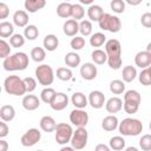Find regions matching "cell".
Here are the masks:
<instances>
[{"label": "cell", "instance_id": "1", "mask_svg": "<svg viewBox=\"0 0 151 151\" xmlns=\"http://www.w3.org/2000/svg\"><path fill=\"white\" fill-rule=\"evenodd\" d=\"M105 52L107 54V64L112 70L122 66V45L117 39H110L105 42Z\"/></svg>", "mask_w": 151, "mask_h": 151}, {"label": "cell", "instance_id": "2", "mask_svg": "<svg viewBox=\"0 0 151 151\" xmlns=\"http://www.w3.org/2000/svg\"><path fill=\"white\" fill-rule=\"evenodd\" d=\"M2 66L6 71H24L28 66V55L24 52H17L4 59Z\"/></svg>", "mask_w": 151, "mask_h": 151}, {"label": "cell", "instance_id": "3", "mask_svg": "<svg viewBox=\"0 0 151 151\" xmlns=\"http://www.w3.org/2000/svg\"><path fill=\"white\" fill-rule=\"evenodd\" d=\"M4 88L8 94L13 96H24L27 92L24 79L18 76H8L4 81Z\"/></svg>", "mask_w": 151, "mask_h": 151}, {"label": "cell", "instance_id": "4", "mask_svg": "<svg viewBox=\"0 0 151 151\" xmlns=\"http://www.w3.org/2000/svg\"><path fill=\"white\" fill-rule=\"evenodd\" d=\"M118 130L123 136H138L143 131V124L136 118H125L119 123Z\"/></svg>", "mask_w": 151, "mask_h": 151}, {"label": "cell", "instance_id": "5", "mask_svg": "<svg viewBox=\"0 0 151 151\" xmlns=\"http://www.w3.org/2000/svg\"><path fill=\"white\" fill-rule=\"evenodd\" d=\"M98 24H99V28L100 29L109 31L111 33H117L122 28V21H120V19L118 17L111 15L109 13H105Z\"/></svg>", "mask_w": 151, "mask_h": 151}, {"label": "cell", "instance_id": "6", "mask_svg": "<svg viewBox=\"0 0 151 151\" xmlns=\"http://www.w3.org/2000/svg\"><path fill=\"white\" fill-rule=\"evenodd\" d=\"M35 77L40 85L48 87V85H51L54 80L53 68L47 64H42L35 68Z\"/></svg>", "mask_w": 151, "mask_h": 151}, {"label": "cell", "instance_id": "7", "mask_svg": "<svg viewBox=\"0 0 151 151\" xmlns=\"http://www.w3.org/2000/svg\"><path fill=\"white\" fill-rule=\"evenodd\" d=\"M73 136V130L70 124L66 123H59L55 127V142L60 145H65L68 142H71V138Z\"/></svg>", "mask_w": 151, "mask_h": 151}, {"label": "cell", "instance_id": "8", "mask_svg": "<svg viewBox=\"0 0 151 151\" xmlns=\"http://www.w3.org/2000/svg\"><path fill=\"white\" fill-rule=\"evenodd\" d=\"M88 133L85 127H78L73 131V136L71 138V146L74 150H83L87 144Z\"/></svg>", "mask_w": 151, "mask_h": 151}, {"label": "cell", "instance_id": "9", "mask_svg": "<svg viewBox=\"0 0 151 151\" xmlns=\"http://www.w3.org/2000/svg\"><path fill=\"white\" fill-rule=\"evenodd\" d=\"M70 122L77 127H85L88 123V114L81 109H74L70 113Z\"/></svg>", "mask_w": 151, "mask_h": 151}, {"label": "cell", "instance_id": "10", "mask_svg": "<svg viewBox=\"0 0 151 151\" xmlns=\"http://www.w3.org/2000/svg\"><path fill=\"white\" fill-rule=\"evenodd\" d=\"M40 138H41V132H40L38 129L32 127V129L27 130V131L21 136L20 142H21L22 146L31 147V146L35 145V144L40 140Z\"/></svg>", "mask_w": 151, "mask_h": 151}, {"label": "cell", "instance_id": "11", "mask_svg": "<svg viewBox=\"0 0 151 151\" xmlns=\"http://www.w3.org/2000/svg\"><path fill=\"white\" fill-rule=\"evenodd\" d=\"M50 105L54 111H61V110L66 109V106L68 105L67 94H65L64 92H58L54 96V98H53V100H52V103Z\"/></svg>", "mask_w": 151, "mask_h": 151}, {"label": "cell", "instance_id": "12", "mask_svg": "<svg viewBox=\"0 0 151 151\" xmlns=\"http://www.w3.org/2000/svg\"><path fill=\"white\" fill-rule=\"evenodd\" d=\"M97 66H94L93 63H85L80 67V76L85 80H93L97 77Z\"/></svg>", "mask_w": 151, "mask_h": 151}, {"label": "cell", "instance_id": "13", "mask_svg": "<svg viewBox=\"0 0 151 151\" xmlns=\"http://www.w3.org/2000/svg\"><path fill=\"white\" fill-rule=\"evenodd\" d=\"M88 104L93 109H101L105 104V96L101 91H92L88 94Z\"/></svg>", "mask_w": 151, "mask_h": 151}, {"label": "cell", "instance_id": "14", "mask_svg": "<svg viewBox=\"0 0 151 151\" xmlns=\"http://www.w3.org/2000/svg\"><path fill=\"white\" fill-rule=\"evenodd\" d=\"M22 106L27 111H34L40 106V99L34 94H26L21 101Z\"/></svg>", "mask_w": 151, "mask_h": 151}, {"label": "cell", "instance_id": "15", "mask_svg": "<svg viewBox=\"0 0 151 151\" xmlns=\"http://www.w3.org/2000/svg\"><path fill=\"white\" fill-rule=\"evenodd\" d=\"M134 64L140 68H147L151 66V54L146 51H140L134 57Z\"/></svg>", "mask_w": 151, "mask_h": 151}, {"label": "cell", "instance_id": "16", "mask_svg": "<svg viewBox=\"0 0 151 151\" xmlns=\"http://www.w3.org/2000/svg\"><path fill=\"white\" fill-rule=\"evenodd\" d=\"M105 109L109 113H117L123 109V100L118 97H112L105 103Z\"/></svg>", "mask_w": 151, "mask_h": 151}, {"label": "cell", "instance_id": "17", "mask_svg": "<svg viewBox=\"0 0 151 151\" xmlns=\"http://www.w3.org/2000/svg\"><path fill=\"white\" fill-rule=\"evenodd\" d=\"M63 31L67 37H76V34L79 32V24L74 19H68L65 21L63 26Z\"/></svg>", "mask_w": 151, "mask_h": 151}, {"label": "cell", "instance_id": "18", "mask_svg": "<svg viewBox=\"0 0 151 151\" xmlns=\"http://www.w3.org/2000/svg\"><path fill=\"white\" fill-rule=\"evenodd\" d=\"M104 14H105V13H104L103 8H101L99 5H91V6L87 8V17H88V19H90L91 21H97V22H99Z\"/></svg>", "mask_w": 151, "mask_h": 151}, {"label": "cell", "instance_id": "19", "mask_svg": "<svg viewBox=\"0 0 151 151\" xmlns=\"http://www.w3.org/2000/svg\"><path fill=\"white\" fill-rule=\"evenodd\" d=\"M119 126V122H118V118L113 114H110V116H106L103 122H101V127L107 131V132H111L113 130H116L117 127Z\"/></svg>", "mask_w": 151, "mask_h": 151}, {"label": "cell", "instance_id": "20", "mask_svg": "<svg viewBox=\"0 0 151 151\" xmlns=\"http://www.w3.org/2000/svg\"><path fill=\"white\" fill-rule=\"evenodd\" d=\"M140 94L136 90H129L124 94V104H131V105H137L139 106L140 104Z\"/></svg>", "mask_w": 151, "mask_h": 151}, {"label": "cell", "instance_id": "21", "mask_svg": "<svg viewBox=\"0 0 151 151\" xmlns=\"http://www.w3.org/2000/svg\"><path fill=\"white\" fill-rule=\"evenodd\" d=\"M39 124H40V129L44 132H53L55 131V127H57V123L51 116H44L40 119Z\"/></svg>", "mask_w": 151, "mask_h": 151}, {"label": "cell", "instance_id": "22", "mask_svg": "<svg viewBox=\"0 0 151 151\" xmlns=\"http://www.w3.org/2000/svg\"><path fill=\"white\" fill-rule=\"evenodd\" d=\"M71 101H72V104L74 105L76 109H81V110H83L84 107H86L87 104H88V99H87V98L85 97V94L81 93V92H74V93L72 94Z\"/></svg>", "mask_w": 151, "mask_h": 151}, {"label": "cell", "instance_id": "23", "mask_svg": "<svg viewBox=\"0 0 151 151\" xmlns=\"http://www.w3.org/2000/svg\"><path fill=\"white\" fill-rule=\"evenodd\" d=\"M13 22L18 27H26L28 24V15L25 11L19 9L13 14Z\"/></svg>", "mask_w": 151, "mask_h": 151}, {"label": "cell", "instance_id": "24", "mask_svg": "<svg viewBox=\"0 0 151 151\" xmlns=\"http://www.w3.org/2000/svg\"><path fill=\"white\" fill-rule=\"evenodd\" d=\"M42 45L45 47V50L50 51V52H53L58 48V45H59V39L57 38V35L54 34H47L45 38H44V41H42Z\"/></svg>", "mask_w": 151, "mask_h": 151}, {"label": "cell", "instance_id": "25", "mask_svg": "<svg viewBox=\"0 0 151 151\" xmlns=\"http://www.w3.org/2000/svg\"><path fill=\"white\" fill-rule=\"evenodd\" d=\"M15 117V110L12 105H2L0 109V118L2 122H11Z\"/></svg>", "mask_w": 151, "mask_h": 151}, {"label": "cell", "instance_id": "26", "mask_svg": "<svg viewBox=\"0 0 151 151\" xmlns=\"http://www.w3.org/2000/svg\"><path fill=\"white\" fill-rule=\"evenodd\" d=\"M24 5H25V8L29 13H35L37 11L45 7L46 1L45 0H26Z\"/></svg>", "mask_w": 151, "mask_h": 151}, {"label": "cell", "instance_id": "27", "mask_svg": "<svg viewBox=\"0 0 151 151\" xmlns=\"http://www.w3.org/2000/svg\"><path fill=\"white\" fill-rule=\"evenodd\" d=\"M72 6L73 4H70V2H60L57 7V14L64 19L70 18L72 15Z\"/></svg>", "mask_w": 151, "mask_h": 151}, {"label": "cell", "instance_id": "28", "mask_svg": "<svg viewBox=\"0 0 151 151\" xmlns=\"http://www.w3.org/2000/svg\"><path fill=\"white\" fill-rule=\"evenodd\" d=\"M122 76H123V80L125 83H131L136 79L137 77V70L134 66H131V65H127L123 68V72H122Z\"/></svg>", "mask_w": 151, "mask_h": 151}, {"label": "cell", "instance_id": "29", "mask_svg": "<svg viewBox=\"0 0 151 151\" xmlns=\"http://www.w3.org/2000/svg\"><path fill=\"white\" fill-rule=\"evenodd\" d=\"M91 58H92L93 64H97V65H103L104 63L107 61V54H106V52L103 51V50H99V48H97V50H94L92 52Z\"/></svg>", "mask_w": 151, "mask_h": 151}, {"label": "cell", "instance_id": "30", "mask_svg": "<svg viewBox=\"0 0 151 151\" xmlns=\"http://www.w3.org/2000/svg\"><path fill=\"white\" fill-rule=\"evenodd\" d=\"M14 32V27L13 24L8 22V21H1L0 22V37L1 38H11L13 35Z\"/></svg>", "mask_w": 151, "mask_h": 151}, {"label": "cell", "instance_id": "31", "mask_svg": "<svg viewBox=\"0 0 151 151\" xmlns=\"http://www.w3.org/2000/svg\"><path fill=\"white\" fill-rule=\"evenodd\" d=\"M65 64L68 67H77L80 64V55L76 52H68L65 55Z\"/></svg>", "mask_w": 151, "mask_h": 151}, {"label": "cell", "instance_id": "32", "mask_svg": "<svg viewBox=\"0 0 151 151\" xmlns=\"http://www.w3.org/2000/svg\"><path fill=\"white\" fill-rule=\"evenodd\" d=\"M110 149L114 150V151H120L125 147V139L120 136H114L110 139Z\"/></svg>", "mask_w": 151, "mask_h": 151}, {"label": "cell", "instance_id": "33", "mask_svg": "<svg viewBox=\"0 0 151 151\" xmlns=\"http://www.w3.org/2000/svg\"><path fill=\"white\" fill-rule=\"evenodd\" d=\"M39 35V29L35 25H27L25 28H24V37L25 39H28V40H34L37 39Z\"/></svg>", "mask_w": 151, "mask_h": 151}, {"label": "cell", "instance_id": "34", "mask_svg": "<svg viewBox=\"0 0 151 151\" xmlns=\"http://www.w3.org/2000/svg\"><path fill=\"white\" fill-rule=\"evenodd\" d=\"M105 40H106L105 34L104 33H100V32H97V33H94V34L91 35V38H90V45L92 47H100V46L104 45Z\"/></svg>", "mask_w": 151, "mask_h": 151}, {"label": "cell", "instance_id": "35", "mask_svg": "<svg viewBox=\"0 0 151 151\" xmlns=\"http://www.w3.org/2000/svg\"><path fill=\"white\" fill-rule=\"evenodd\" d=\"M110 91L113 94H122L125 91V84L123 80L119 79H114L110 83Z\"/></svg>", "mask_w": 151, "mask_h": 151}, {"label": "cell", "instance_id": "36", "mask_svg": "<svg viewBox=\"0 0 151 151\" xmlns=\"http://www.w3.org/2000/svg\"><path fill=\"white\" fill-rule=\"evenodd\" d=\"M55 94H57V92H55L52 87H45V88L41 91V93H40V98H41V100H42L44 103L51 104Z\"/></svg>", "mask_w": 151, "mask_h": 151}, {"label": "cell", "instance_id": "37", "mask_svg": "<svg viewBox=\"0 0 151 151\" xmlns=\"http://www.w3.org/2000/svg\"><path fill=\"white\" fill-rule=\"evenodd\" d=\"M31 57H32V59H33L35 63H41V61L46 58V52H45V50H44L42 47L37 46V47L32 48V51H31Z\"/></svg>", "mask_w": 151, "mask_h": 151}, {"label": "cell", "instance_id": "38", "mask_svg": "<svg viewBox=\"0 0 151 151\" xmlns=\"http://www.w3.org/2000/svg\"><path fill=\"white\" fill-rule=\"evenodd\" d=\"M73 73L68 67H59L57 70V78L63 80V81H68L70 79H72Z\"/></svg>", "mask_w": 151, "mask_h": 151}, {"label": "cell", "instance_id": "39", "mask_svg": "<svg viewBox=\"0 0 151 151\" xmlns=\"http://www.w3.org/2000/svg\"><path fill=\"white\" fill-rule=\"evenodd\" d=\"M84 15H85V9H84V7L80 5V4H73V6H72V19H74V20H80V19H83L84 18Z\"/></svg>", "mask_w": 151, "mask_h": 151}, {"label": "cell", "instance_id": "40", "mask_svg": "<svg viewBox=\"0 0 151 151\" xmlns=\"http://www.w3.org/2000/svg\"><path fill=\"white\" fill-rule=\"evenodd\" d=\"M79 32L84 37H88L92 33V24L90 20H81L79 22Z\"/></svg>", "mask_w": 151, "mask_h": 151}, {"label": "cell", "instance_id": "41", "mask_svg": "<svg viewBox=\"0 0 151 151\" xmlns=\"http://www.w3.org/2000/svg\"><path fill=\"white\" fill-rule=\"evenodd\" d=\"M24 44H25V37L21 35V34H19V33L13 34V35L9 38V45H11L12 47L18 48V47L24 46Z\"/></svg>", "mask_w": 151, "mask_h": 151}, {"label": "cell", "instance_id": "42", "mask_svg": "<svg viewBox=\"0 0 151 151\" xmlns=\"http://www.w3.org/2000/svg\"><path fill=\"white\" fill-rule=\"evenodd\" d=\"M139 146L143 151H151V134H144L139 139Z\"/></svg>", "mask_w": 151, "mask_h": 151}, {"label": "cell", "instance_id": "43", "mask_svg": "<svg viewBox=\"0 0 151 151\" xmlns=\"http://www.w3.org/2000/svg\"><path fill=\"white\" fill-rule=\"evenodd\" d=\"M111 9L114 12V13H123L125 11V2L123 0H112L111 4Z\"/></svg>", "mask_w": 151, "mask_h": 151}, {"label": "cell", "instance_id": "44", "mask_svg": "<svg viewBox=\"0 0 151 151\" xmlns=\"http://www.w3.org/2000/svg\"><path fill=\"white\" fill-rule=\"evenodd\" d=\"M70 45H71V47H72L74 51H79V50H81V48L85 46V39H84L83 37H77V35H76L74 38H72Z\"/></svg>", "mask_w": 151, "mask_h": 151}, {"label": "cell", "instance_id": "45", "mask_svg": "<svg viewBox=\"0 0 151 151\" xmlns=\"http://www.w3.org/2000/svg\"><path fill=\"white\" fill-rule=\"evenodd\" d=\"M138 78H139V81H140L142 85H144V86H150L151 85V76H150L147 68L142 70V72L139 73Z\"/></svg>", "mask_w": 151, "mask_h": 151}, {"label": "cell", "instance_id": "46", "mask_svg": "<svg viewBox=\"0 0 151 151\" xmlns=\"http://www.w3.org/2000/svg\"><path fill=\"white\" fill-rule=\"evenodd\" d=\"M9 53H11L9 44L6 42L4 39H1L0 40V57L2 59H6L7 57H9Z\"/></svg>", "mask_w": 151, "mask_h": 151}, {"label": "cell", "instance_id": "47", "mask_svg": "<svg viewBox=\"0 0 151 151\" xmlns=\"http://www.w3.org/2000/svg\"><path fill=\"white\" fill-rule=\"evenodd\" d=\"M24 84H25V87H26V91L27 92H33L35 90V87H37V81L32 77L24 78Z\"/></svg>", "mask_w": 151, "mask_h": 151}, {"label": "cell", "instance_id": "48", "mask_svg": "<svg viewBox=\"0 0 151 151\" xmlns=\"http://www.w3.org/2000/svg\"><path fill=\"white\" fill-rule=\"evenodd\" d=\"M140 22L144 27L146 28H151V13L150 12H146L144 14H142L140 17Z\"/></svg>", "mask_w": 151, "mask_h": 151}, {"label": "cell", "instance_id": "49", "mask_svg": "<svg viewBox=\"0 0 151 151\" xmlns=\"http://www.w3.org/2000/svg\"><path fill=\"white\" fill-rule=\"evenodd\" d=\"M9 14V8L5 2H0V19H6Z\"/></svg>", "mask_w": 151, "mask_h": 151}, {"label": "cell", "instance_id": "50", "mask_svg": "<svg viewBox=\"0 0 151 151\" xmlns=\"http://www.w3.org/2000/svg\"><path fill=\"white\" fill-rule=\"evenodd\" d=\"M9 132V129H8V125L6 124V122H2L0 123V138H5Z\"/></svg>", "mask_w": 151, "mask_h": 151}, {"label": "cell", "instance_id": "51", "mask_svg": "<svg viewBox=\"0 0 151 151\" xmlns=\"http://www.w3.org/2000/svg\"><path fill=\"white\" fill-rule=\"evenodd\" d=\"M94 151H111V149H110V146H107L105 144H98L94 147Z\"/></svg>", "mask_w": 151, "mask_h": 151}, {"label": "cell", "instance_id": "52", "mask_svg": "<svg viewBox=\"0 0 151 151\" xmlns=\"http://www.w3.org/2000/svg\"><path fill=\"white\" fill-rule=\"evenodd\" d=\"M8 150V143L5 139L0 140V151H7Z\"/></svg>", "mask_w": 151, "mask_h": 151}, {"label": "cell", "instance_id": "53", "mask_svg": "<svg viewBox=\"0 0 151 151\" xmlns=\"http://www.w3.org/2000/svg\"><path fill=\"white\" fill-rule=\"evenodd\" d=\"M59 151H76L72 146H64V147H61Z\"/></svg>", "mask_w": 151, "mask_h": 151}, {"label": "cell", "instance_id": "54", "mask_svg": "<svg viewBox=\"0 0 151 151\" xmlns=\"http://www.w3.org/2000/svg\"><path fill=\"white\" fill-rule=\"evenodd\" d=\"M129 5H132V6H136V5H139L140 4V1H131V0H127L126 1Z\"/></svg>", "mask_w": 151, "mask_h": 151}, {"label": "cell", "instance_id": "55", "mask_svg": "<svg viewBox=\"0 0 151 151\" xmlns=\"http://www.w3.org/2000/svg\"><path fill=\"white\" fill-rule=\"evenodd\" d=\"M125 151H138V149L134 147V146H129V147L125 149Z\"/></svg>", "mask_w": 151, "mask_h": 151}, {"label": "cell", "instance_id": "56", "mask_svg": "<svg viewBox=\"0 0 151 151\" xmlns=\"http://www.w3.org/2000/svg\"><path fill=\"white\" fill-rule=\"evenodd\" d=\"M80 2H81V4H90V6L93 5V4H92V0H80Z\"/></svg>", "mask_w": 151, "mask_h": 151}, {"label": "cell", "instance_id": "57", "mask_svg": "<svg viewBox=\"0 0 151 151\" xmlns=\"http://www.w3.org/2000/svg\"><path fill=\"white\" fill-rule=\"evenodd\" d=\"M146 52H149V53L151 54V42L147 44V46H146Z\"/></svg>", "mask_w": 151, "mask_h": 151}, {"label": "cell", "instance_id": "58", "mask_svg": "<svg viewBox=\"0 0 151 151\" xmlns=\"http://www.w3.org/2000/svg\"><path fill=\"white\" fill-rule=\"evenodd\" d=\"M147 71H149V73H150V76H151V66L147 67Z\"/></svg>", "mask_w": 151, "mask_h": 151}, {"label": "cell", "instance_id": "59", "mask_svg": "<svg viewBox=\"0 0 151 151\" xmlns=\"http://www.w3.org/2000/svg\"><path fill=\"white\" fill-rule=\"evenodd\" d=\"M149 127H150V130H151V122H150V124H149Z\"/></svg>", "mask_w": 151, "mask_h": 151}, {"label": "cell", "instance_id": "60", "mask_svg": "<svg viewBox=\"0 0 151 151\" xmlns=\"http://www.w3.org/2000/svg\"><path fill=\"white\" fill-rule=\"evenodd\" d=\"M37 151H42V150H37Z\"/></svg>", "mask_w": 151, "mask_h": 151}]
</instances>
